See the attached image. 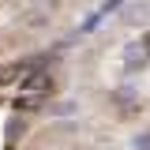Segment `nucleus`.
Here are the masks:
<instances>
[{"label": "nucleus", "instance_id": "obj_1", "mask_svg": "<svg viewBox=\"0 0 150 150\" xmlns=\"http://www.w3.org/2000/svg\"><path fill=\"white\" fill-rule=\"evenodd\" d=\"M146 49H150V34H146Z\"/></svg>", "mask_w": 150, "mask_h": 150}]
</instances>
